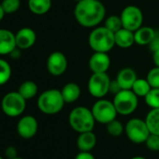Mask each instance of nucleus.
Instances as JSON below:
<instances>
[{
	"mask_svg": "<svg viewBox=\"0 0 159 159\" xmlns=\"http://www.w3.org/2000/svg\"><path fill=\"white\" fill-rule=\"evenodd\" d=\"M125 133L128 139L136 144L145 143L147 138L151 134L145 120L139 118L128 120L125 125Z\"/></svg>",
	"mask_w": 159,
	"mask_h": 159,
	"instance_id": "nucleus-6",
	"label": "nucleus"
},
{
	"mask_svg": "<svg viewBox=\"0 0 159 159\" xmlns=\"http://www.w3.org/2000/svg\"><path fill=\"white\" fill-rule=\"evenodd\" d=\"M73 13L80 25L95 28L105 20L106 8L100 0H82L76 3Z\"/></svg>",
	"mask_w": 159,
	"mask_h": 159,
	"instance_id": "nucleus-1",
	"label": "nucleus"
},
{
	"mask_svg": "<svg viewBox=\"0 0 159 159\" xmlns=\"http://www.w3.org/2000/svg\"><path fill=\"white\" fill-rule=\"evenodd\" d=\"M145 122L150 133L159 136V109H151L146 115Z\"/></svg>",
	"mask_w": 159,
	"mask_h": 159,
	"instance_id": "nucleus-22",
	"label": "nucleus"
},
{
	"mask_svg": "<svg viewBox=\"0 0 159 159\" xmlns=\"http://www.w3.org/2000/svg\"><path fill=\"white\" fill-rule=\"evenodd\" d=\"M5 12H4V11H3V8H2V6H1V3H0V21H1L3 18H4V16H5Z\"/></svg>",
	"mask_w": 159,
	"mask_h": 159,
	"instance_id": "nucleus-36",
	"label": "nucleus"
},
{
	"mask_svg": "<svg viewBox=\"0 0 159 159\" xmlns=\"http://www.w3.org/2000/svg\"><path fill=\"white\" fill-rule=\"evenodd\" d=\"M152 89L150 84L148 83L147 79H137L134 83L131 90L139 97V98H145L146 95Z\"/></svg>",
	"mask_w": 159,
	"mask_h": 159,
	"instance_id": "nucleus-24",
	"label": "nucleus"
},
{
	"mask_svg": "<svg viewBox=\"0 0 159 159\" xmlns=\"http://www.w3.org/2000/svg\"><path fill=\"white\" fill-rule=\"evenodd\" d=\"M135 43L139 46L150 44L155 39V32L150 26H140L134 32Z\"/></svg>",
	"mask_w": 159,
	"mask_h": 159,
	"instance_id": "nucleus-19",
	"label": "nucleus"
},
{
	"mask_svg": "<svg viewBox=\"0 0 159 159\" xmlns=\"http://www.w3.org/2000/svg\"><path fill=\"white\" fill-rule=\"evenodd\" d=\"M91 111L96 122L103 125H107L108 123L116 119L118 114L113 102L104 98H99L98 101H96Z\"/></svg>",
	"mask_w": 159,
	"mask_h": 159,
	"instance_id": "nucleus-8",
	"label": "nucleus"
},
{
	"mask_svg": "<svg viewBox=\"0 0 159 159\" xmlns=\"http://www.w3.org/2000/svg\"><path fill=\"white\" fill-rule=\"evenodd\" d=\"M106 125H107L108 133L112 137H119L125 132V126L117 119L112 120L111 122L108 123Z\"/></svg>",
	"mask_w": 159,
	"mask_h": 159,
	"instance_id": "nucleus-28",
	"label": "nucleus"
},
{
	"mask_svg": "<svg viewBox=\"0 0 159 159\" xmlns=\"http://www.w3.org/2000/svg\"><path fill=\"white\" fill-rule=\"evenodd\" d=\"M39 129V124L37 119L32 115H25L22 117L16 126L18 135L25 139L33 138Z\"/></svg>",
	"mask_w": 159,
	"mask_h": 159,
	"instance_id": "nucleus-12",
	"label": "nucleus"
},
{
	"mask_svg": "<svg viewBox=\"0 0 159 159\" xmlns=\"http://www.w3.org/2000/svg\"><path fill=\"white\" fill-rule=\"evenodd\" d=\"M121 90H123L121 88V86L119 85L118 82L116 80H113V81H111V84H110V93L116 95L117 93H119Z\"/></svg>",
	"mask_w": 159,
	"mask_h": 159,
	"instance_id": "nucleus-32",
	"label": "nucleus"
},
{
	"mask_svg": "<svg viewBox=\"0 0 159 159\" xmlns=\"http://www.w3.org/2000/svg\"><path fill=\"white\" fill-rule=\"evenodd\" d=\"M113 104L118 114L126 116L132 114L139 106V97L131 89H123L113 98Z\"/></svg>",
	"mask_w": 159,
	"mask_h": 159,
	"instance_id": "nucleus-5",
	"label": "nucleus"
},
{
	"mask_svg": "<svg viewBox=\"0 0 159 159\" xmlns=\"http://www.w3.org/2000/svg\"><path fill=\"white\" fill-rule=\"evenodd\" d=\"M37 104L41 112L48 115H53L63 110L66 102L61 94V90L49 89L40 94Z\"/></svg>",
	"mask_w": 159,
	"mask_h": 159,
	"instance_id": "nucleus-4",
	"label": "nucleus"
},
{
	"mask_svg": "<svg viewBox=\"0 0 159 159\" xmlns=\"http://www.w3.org/2000/svg\"><path fill=\"white\" fill-rule=\"evenodd\" d=\"M1 6L6 14L13 13L20 9L21 0H2Z\"/></svg>",
	"mask_w": 159,
	"mask_h": 159,
	"instance_id": "nucleus-29",
	"label": "nucleus"
},
{
	"mask_svg": "<svg viewBox=\"0 0 159 159\" xmlns=\"http://www.w3.org/2000/svg\"><path fill=\"white\" fill-rule=\"evenodd\" d=\"M104 26L107 27L113 33H116L121 28H123V24L121 17L118 15H111L106 20H104Z\"/></svg>",
	"mask_w": 159,
	"mask_h": 159,
	"instance_id": "nucleus-26",
	"label": "nucleus"
},
{
	"mask_svg": "<svg viewBox=\"0 0 159 159\" xmlns=\"http://www.w3.org/2000/svg\"><path fill=\"white\" fill-rule=\"evenodd\" d=\"M121 20L123 24V27L128 29L130 31L135 32L140 26H142L143 23V13L141 10L134 5L126 6L121 12Z\"/></svg>",
	"mask_w": 159,
	"mask_h": 159,
	"instance_id": "nucleus-10",
	"label": "nucleus"
},
{
	"mask_svg": "<svg viewBox=\"0 0 159 159\" xmlns=\"http://www.w3.org/2000/svg\"><path fill=\"white\" fill-rule=\"evenodd\" d=\"M114 39L115 46H118L122 49H128L135 44L134 32L124 27L114 33Z\"/></svg>",
	"mask_w": 159,
	"mask_h": 159,
	"instance_id": "nucleus-18",
	"label": "nucleus"
},
{
	"mask_svg": "<svg viewBox=\"0 0 159 159\" xmlns=\"http://www.w3.org/2000/svg\"><path fill=\"white\" fill-rule=\"evenodd\" d=\"M75 159H96L91 152L80 151V152L75 156Z\"/></svg>",
	"mask_w": 159,
	"mask_h": 159,
	"instance_id": "nucleus-34",
	"label": "nucleus"
},
{
	"mask_svg": "<svg viewBox=\"0 0 159 159\" xmlns=\"http://www.w3.org/2000/svg\"><path fill=\"white\" fill-rule=\"evenodd\" d=\"M97 144V136L93 131L79 133L77 147L80 151L91 152Z\"/></svg>",
	"mask_w": 159,
	"mask_h": 159,
	"instance_id": "nucleus-17",
	"label": "nucleus"
},
{
	"mask_svg": "<svg viewBox=\"0 0 159 159\" xmlns=\"http://www.w3.org/2000/svg\"><path fill=\"white\" fill-rule=\"evenodd\" d=\"M92 73H106L111 66V58L108 52H94L88 61Z\"/></svg>",
	"mask_w": 159,
	"mask_h": 159,
	"instance_id": "nucleus-13",
	"label": "nucleus"
},
{
	"mask_svg": "<svg viewBox=\"0 0 159 159\" xmlns=\"http://www.w3.org/2000/svg\"><path fill=\"white\" fill-rule=\"evenodd\" d=\"M16 48L15 34L8 29H0V55L10 54Z\"/></svg>",
	"mask_w": 159,
	"mask_h": 159,
	"instance_id": "nucleus-15",
	"label": "nucleus"
},
{
	"mask_svg": "<svg viewBox=\"0 0 159 159\" xmlns=\"http://www.w3.org/2000/svg\"><path fill=\"white\" fill-rule=\"evenodd\" d=\"M0 159H3V157H2L1 155H0Z\"/></svg>",
	"mask_w": 159,
	"mask_h": 159,
	"instance_id": "nucleus-40",
	"label": "nucleus"
},
{
	"mask_svg": "<svg viewBox=\"0 0 159 159\" xmlns=\"http://www.w3.org/2000/svg\"><path fill=\"white\" fill-rule=\"evenodd\" d=\"M28 8L37 15L47 13L52 8V0H28Z\"/></svg>",
	"mask_w": 159,
	"mask_h": 159,
	"instance_id": "nucleus-21",
	"label": "nucleus"
},
{
	"mask_svg": "<svg viewBox=\"0 0 159 159\" xmlns=\"http://www.w3.org/2000/svg\"><path fill=\"white\" fill-rule=\"evenodd\" d=\"M144 99L147 106L151 109H159V88H152Z\"/></svg>",
	"mask_w": 159,
	"mask_h": 159,
	"instance_id": "nucleus-27",
	"label": "nucleus"
},
{
	"mask_svg": "<svg viewBox=\"0 0 159 159\" xmlns=\"http://www.w3.org/2000/svg\"><path fill=\"white\" fill-rule=\"evenodd\" d=\"M26 99L24 98L20 93L11 92L4 96L1 101L2 111L9 117H18L25 110Z\"/></svg>",
	"mask_w": 159,
	"mask_h": 159,
	"instance_id": "nucleus-7",
	"label": "nucleus"
},
{
	"mask_svg": "<svg viewBox=\"0 0 159 159\" xmlns=\"http://www.w3.org/2000/svg\"><path fill=\"white\" fill-rule=\"evenodd\" d=\"M146 79L152 88H159V66L150 69Z\"/></svg>",
	"mask_w": 159,
	"mask_h": 159,
	"instance_id": "nucleus-30",
	"label": "nucleus"
},
{
	"mask_svg": "<svg viewBox=\"0 0 159 159\" xmlns=\"http://www.w3.org/2000/svg\"><path fill=\"white\" fill-rule=\"evenodd\" d=\"M146 147L152 151V152H158L159 151V136L155 134H150L145 141Z\"/></svg>",
	"mask_w": 159,
	"mask_h": 159,
	"instance_id": "nucleus-31",
	"label": "nucleus"
},
{
	"mask_svg": "<svg viewBox=\"0 0 159 159\" xmlns=\"http://www.w3.org/2000/svg\"><path fill=\"white\" fill-rule=\"evenodd\" d=\"M131 159H146L145 157H143V156H134V157H132Z\"/></svg>",
	"mask_w": 159,
	"mask_h": 159,
	"instance_id": "nucleus-37",
	"label": "nucleus"
},
{
	"mask_svg": "<svg viewBox=\"0 0 159 159\" xmlns=\"http://www.w3.org/2000/svg\"><path fill=\"white\" fill-rule=\"evenodd\" d=\"M47 69L52 76L63 75L67 68V59L62 52H52L47 59Z\"/></svg>",
	"mask_w": 159,
	"mask_h": 159,
	"instance_id": "nucleus-11",
	"label": "nucleus"
},
{
	"mask_svg": "<svg viewBox=\"0 0 159 159\" xmlns=\"http://www.w3.org/2000/svg\"><path fill=\"white\" fill-rule=\"evenodd\" d=\"M68 123L74 131L83 133L93 131L96 120L90 109L84 106H78L70 111L68 115Z\"/></svg>",
	"mask_w": 159,
	"mask_h": 159,
	"instance_id": "nucleus-2",
	"label": "nucleus"
},
{
	"mask_svg": "<svg viewBox=\"0 0 159 159\" xmlns=\"http://www.w3.org/2000/svg\"><path fill=\"white\" fill-rule=\"evenodd\" d=\"M73 1H75V2L77 3V2H79V1H82V0H73Z\"/></svg>",
	"mask_w": 159,
	"mask_h": 159,
	"instance_id": "nucleus-39",
	"label": "nucleus"
},
{
	"mask_svg": "<svg viewBox=\"0 0 159 159\" xmlns=\"http://www.w3.org/2000/svg\"><path fill=\"white\" fill-rule=\"evenodd\" d=\"M11 159H25V158H22V157H14V158H11Z\"/></svg>",
	"mask_w": 159,
	"mask_h": 159,
	"instance_id": "nucleus-38",
	"label": "nucleus"
},
{
	"mask_svg": "<svg viewBox=\"0 0 159 159\" xmlns=\"http://www.w3.org/2000/svg\"><path fill=\"white\" fill-rule=\"evenodd\" d=\"M88 44L94 52H109L115 46L114 33L107 27H95L88 37Z\"/></svg>",
	"mask_w": 159,
	"mask_h": 159,
	"instance_id": "nucleus-3",
	"label": "nucleus"
},
{
	"mask_svg": "<svg viewBox=\"0 0 159 159\" xmlns=\"http://www.w3.org/2000/svg\"><path fill=\"white\" fill-rule=\"evenodd\" d=\"M61 94L66 103H73L81 97V88L76 83H67L63 86Z\"/></svg>",
	"mask_w": 159,
	"mask_h": 159,
	"instance_id": "nucleus-20",
	"label": "nucleus"
},
{
	"mask_svg": "<svg viewBox=\"0 0 159 159\" xmlns=\"http://www.w3.org/2000/svg\"><path fill=\"white\" fill-rule=\"evenodd\" d=\"M15 40L17 48L26 50L35 44L37 40V35L32 28L24 27L15 34Z\"/></svg>",
	"mask_w": 159,
	"mask_h": 159,
	"instance_id": "nucleus-14",
	"label": "nucleus"
},
{
	"mask_svg": "<svg viewBox=\"0 0 159 159\" xmlns=\"http://www.w3.org/2000/svg\"><path fill=\"white\" fill-rule=\"evenodd\" d=\"M137 79V73L133 68L125 67L118 72L115 80L118 82L122 89H131Z\"/></svg>",
	"mask_w": 159,
	"mask_h": 159,
	"instance_id": "nucleus-16",
	"label": "nucleus"
},
{
	"mask_svg": "<svg viewBox=\"0 0 159 159\" xmlns=\"http://www.w3.org/2000/svg\"><path fill=\"white\" fill-rule=\"evenodd\" d=\"M152 61L155 66H159V47L156 48L152 53Z\"/></svg>",
	"mask_w": 159,
	"mask_h": 159,
	"instance_id": "nucleus-35",
	"label": "nucleus"
},
{
	"mask_svg": "<svg viewBox=\"0 0 159 159\" xmlns=\"http://www.w3.org/2000/svg\"><path fill=\"white\" fill-rule=\"evenodd\" d=\"M111 81L109 75L106 73H93L89 78L87 88L89 94L96 98H103L110 93Z\"/></svg>",
	"mask_w": 159,
	"mask_h": 159,
	"instance_id": "nucleus-9",
	"label": "nucleus"
},
{
	"mask_svg": "<svg viewBox=\"0 0 159 159\" xmlns=\"http://www.w3.org/2000/svg\"><path fill=\"white\" fill-rule=\"evenodd\" d=\"M5 154L8 157V159L17 157V149L14 146H9L5 150Z\"/></svg>",
	"mask_w": 159,
	"mask_h": 159,
	"instance_id": "nucleus-33",
	"label": "nucleus"
},
{
	"mask_svg": "<svg viewBox=\"0 0 159 159\" xmlns=\"http://www.w3.org/2000/svg\"><path fill=\"white\" fill-rule=\"evenodd\" d=\"M38 90H39V88L35 82L25 81L19 86L18 92L24 98L28 100V99L33 98L38 94Z\"/></svg>",
	"mask_w": 159,
	"mask_h": 159,
	"instance_id": "nucleus-23",
	"label": "nucleus"
},
{
	"mask_svg": "<svg viewBox=\"0 0 159 159\" xmlns=\"http://www.w3.org/2000/svg\"><path fill=\"white\" fill-rule=\"evenodd\" d=\"M11 77V67L4 59H0V85L6 84Z\"/></svg>",
	"mask_w": 159,
	"mask_h": 159,
	"instance_id": "nucleus-25",
	"label": "nucleus"
}]
</instances>
